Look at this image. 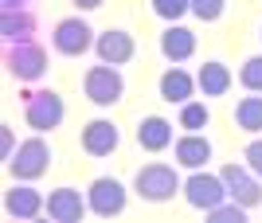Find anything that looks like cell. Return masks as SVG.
Here are the masks:
<instances>
[{
  "mask_svg": "<svg viewBox=\"0 0 262 223\" xmlns=\"http://www.w3.org/2000/svg\"><path fill=\"white\" fill-rule=\"evenodd\" d=\"M86 212H90L86 192L71 188V184L47 192V215H51L55 223H82V215H86Z\"/></svg>",
  "mask_w": 262,
  "mask_h": 223,
  "instance_id": "14",
  "label": "cell"
},
{
  "mask_svg": "<svg viewBox=\"0 0 262 223\" xmlns=\"http://www.w3.org/2000/svg\"><path fill=\"white\" fill-rule=\"evenodd\" d=\"M94 39H98V32L90 28L86 16H63V20H55L51 28V47H55V55H63V59H78V55H86L90 47H94Z\"/></svg>",
  "mask_w": 262,
  "mask_h": 223,
  "instance_id": "3",
  "label": "cell"
},
{
  "mask_svg": "<svg viewBox=\"0 0 262 223\" xmlns=\"http://www.w3.org/2000/svg\"><path fill=\"white\" fill-rule=\"evenodd\" d=\"M208 125H211L208 102L192 98V102H184V106H180V129H184V133H200V129H208Z\"/></svg>",
  "mask_w": 262,
  "mask_h": 223,
  "instance_id": "21",
  "label": "cell"
},
{
  "mask_svg": "<svg viewBox=\"0 0 262 223\" xmlns=\"http://www.w3.org/2000/svg\"><path fill=\"white\" fill-rule=\"evenodd\" d=\"M149 8H153L157 20H164V24H180L188 12H192V0H149Z\"/></svg>",
  "mask_w": 262,
  "mask_h": 223,
  "instance_id": "22",
  "label": "cell"
},
{
  "mask_svg": "<svg viewBox=\"0 0 262 223\" xmlns=\"http://www.w3.org/2000/svg\"><path fill=\"white\" fill-rule=\"evenodd\" d=\"M219 176H223V184H227V196L235 204H243V208H258L262 204V180L254 176L247 165H223L219 168Z\"/></svg>",
  "mask_w": 262,
  "mask_h": 223,
  "instance_id": "11",
  "label": "cell"
},
{
  "mask_svg": "<svg viewBox=\"0 0 262 223\" xmlns=\"http://www.w3.org/2000/svg\"><path fill=\"white\" fill-rule=\"evenodd\" d=\"M51 161H55V153H51V145H47V137L35 133V137H28V141H20V149L12 153V161L4 168L12 172V180H39V176H47Z\"/></svg>",
  "mask_w": 262,
  "mask_h": 223,
  "instance_id": "4",
  "label": "cell"
},
{
  "mask_svg": "<svg viewBox=\"0 0 262 223\" xmlns=\"http://www.w3.org/2000/svg\"><path fill=\"white\" fill-rule=\"evenodd\" d=\"M16 149H20V145H16V133H12V125H0V161L8 165Z\"/></svg>",
  "mask_w": 262,
  "mask_h": 223,
  "instance_id": "27",
  "label": "cell"
},
{
  "mask_svg": "<svg viewBox=\"0 0 262 223\" xmlns=\"http://www.w3.org/2000/svg\"><path fill=\"white\" fill-rule=\"evenodd\" d=\"M247 212L251 208H243V204H235V200H223L219 208H211V212H204L211 223H247Z\"/></svg>",
  "mask_w": 262,
  "mask_h": 223,
  "instance_id": "24",
  "label": "cell"
},
{
  "mask_svg": "<svg viewBox=\"0 0 262 223\" xmlns=\"http://www.w3.org/2000/svg\"><path fill=\"white\" fill-rule=\"evenodd\" d=\"M239 82L247 86V94H262V55L243 59V67H239Z\"/></svg>",
  "mask_w": 262,
  "mask_h": 223,
  "instance_id": "23",
  "label": "cell"
},
{
  "mask_svg": "<svg viewBox=\"0 0 262 223\" xmlns=\"http://www.w3.org/2000/svg\"><path fill=\"white\" fill-rule=\"evenodd\" d=\"M4 212L12 219H39L47 212V200L35 188V180H12V188L4 192Z\"/></svg>",
  "mask_w": 262,
  "mask_h": 223,
  "instance_id": "9",
  "label": "cell"
},
{
  "mask_svg": "<svg viewBox=\"0 0 262 223\" xmlns=\"http://www.w3.org/2000/svg\"><path fill=\"white\" fill-rule=\"evenodd\" d=\"M223 12H227V0H192V16H196L200 24L223 20Z\"/></svg>",
  "mask_w": 262,
  "mask_h": 223,
  "instance_id": "25",
  "label": "cell"
},
{
  "mask_svg": "<svg viewBox=\"0 0 262 223\" xmlns=\"http://www.w3.org/2000/svg\"><path fill=\"white\" fill-rule=\"evenodd\" d=\"M35 32H39V20H35V12H28V8L0 12V39H4V47L35 43Z\"/></svg>",
  "mask_w": 262,
  "mask_h": 223,
  "instance_id": "15",
  "label": "cell"
},
{
  "mask_svg": "<svg viewBox=\"0 0 262 223\" xmlns=\"http://www.w3.org/2000/svg\"><path fill=\"white\" fill-rule=\"evenodd\" d=\"M71 4H75L78 12H94V8H102L106 0H71Z\"/></svg>",
  "mask_w": 262,
  "mask_h": 223,
  "instance_id": "28",
  "label": "cell"
},
{
  "mask_svg": "<svg viewBox=\"0 0 262 223\" xmlns=\"http://www.w3.org/2000/svg\"><path fill=\"white\" fill-rule=\"evenodd\" d=\"M86 204H90V215L118 219L125 212V204H129V192H125V184L118 176H94L90 188H86Z\"/></svg>",
  "mask_w": 262,
  "mask_h": 223,
  "instance_id": "8",
  "label": "cell"
},
{
  "mask_svg": "<svg viewBox=\"0 0 262 223\" xmlns=\"http://www.w3.org/2000/svg\"><path fill=\"white\" fill-rule=\"evenodd\" d=\"M82 153L90 157H114L121 145V129L118 122H110V118H90L86 125H82Z\"/></svg>",
  "mask_w": 262,
  "mask_h": 223,
  "instance_id": "13",
  "label": "cell"
},
{
  "mask_svg": "<svg viewBox=\"0 0 262 223\" xmlns=\"http://www.w3.org/2000/svg\"><path fill=\"white\" fill-rule=\"evenodd\" d=\"M180 192H184V204L196 208V212H211V208H219L223 200H231L223 176H219V172H208V168H192Z\"/></svg>",
  "mask_w": 262,
  "mask_h": 223,
  "instance_id": "6",
  "label": "cell"
},
{
  "mask_svg": "<svg viewBox=\"0 0 262 223\" xmlns=\"http://www.w3.org/2000/svg\"><path fill=\"white\" fill-rule=\"evenodd\" d=\"M172 122L161 118V114H145L141 122H137V149L145 153H164V149L172 145Z\"/></svg>",
  "mask_w": 262,
  "mask_h": 223,
  "instance_id": "18",
  "label": "cell"
},
{
  "mask_svg": "<svg viewBox=\"0 0 262 223\" xmlns=\"http://www.w3.org/2000/svg\"><path fill=\"white\" fill-rule=\"evenodd\" d=\"M82 94H86V102L110 110V106H118V102L125 98V78H121L118 67H110V63L86 67V75H82Z\"/></svg>",
  "mask_w": 262,
  "mask_h": 223,
  "instance_id": "5",
  "label": "cell"
},
{
  "mask_svg": "<svg viewBox=\"0 0 262 223\" xmlns=\"http://www.w3.org/2000/svg\"><path fill=\"white\" fill-rule=\"evenodd\" d=\"M94 55H98V63L125 67V63H133V55H137V39H133V32H125V28H106V32H98V39H94Z\"/></svg>",
  "mask_w": 262,
  "mask_h": 223,
  "instance_id": "10",
  "label": "cell"
},
{
  "mask_svg": "<svg viewBox=\"0 0 262 223\" xmlns=\"http://www.w3.org/2000/svg\"><path fill=\"white\" fill-rule=\"evenodd\" d=\"M235 125L251 137L262 133V94H247V98L235 102Z\"/></svg>",
  "mask_w": 262,
  "mask_h": 223,
  "instance_id": "20",
  "label": "cell"
},
{
  "mask_svg": "<svg viewBox=\"0 0 262 223\" xmlns=\"http://www.w3.org/2000/svg\"><path fill=\"white\" fill-rule=\"evenodd\" d=\"M196 32L192 28H184V24H164L161 39H157V51H161L164 63H172V67H180V63H188V59L196 55Z\"/></svg>",
  "mask_w": 262,
  "mask_h": 223,
  "instance_id": "12",
  "label": "cell"
},
{
  "mask_svg": "<svg viewBox=\"0 0 262 223\" xmlns=\"http://www.w3.org/2000/svg\"><path fill=\"white\" fill-rule=\"evenodd\" d=\"M196 86L204 90V98H223L231 86H235V75L223 59H208L204 67L196 71Z\"/></svg>",
  "mask_w": 262,
  "mask_h": 223,
  "instance_id": "19",
  "label": "cell"
},
{
  "mask_svg": "<svg viewBox=\"0 0 262 223\" xmlns=\"http://www.w3.org/2000/svg\"><path fill=\"white\" fill-rule=\"evenodd\" d=\"M24 122L32 125L35 133H51V129H59L67 118V102L59 90H24Z\"/></svg>",
  "mask_w": 262,
  "mask_h": 223,
  "instance_id": "2",
  "label": "cell"
},
{
  "mask_svg": "<svg viewBox=\"0 0 262 223\" xmlns=\"http://www.w3.org/2000/svg\"><path fill=\"white\" fill-rule=\"evenodd\" d=\"M258 39H262V24H258Z\"/></svg>",
  "mask_w": 262,
  "mask_h": 223,
  "instance_id": "30",
  "label": "cell"
},
{
  "mask_svg": "<svg viewBox=\"0 0 262 223\" xmlns=\"http://www.w3.org/2000/svg\"><path fill=\"white\" fill-rule=\"evenodd\" d=\"M196 75H188L184 67H168L161 78H157V94L161 102H172V106H184V102L196 98Z\"/></svg>",
  "mask_w": 262,
  "mask_h": 223,
  "instance_id": "16",
  "label": "cell"
},
{
  "mask_svg": "<svg viewBox=\"0 0 262 223\" xmlns=\"http://www.w3.org/2000/svg\"><path fill=\"white\" fill-rule=\"evenodd\" d=\"M180 188H184V180H180L176 165H164V161H149L133 172V192L145 204H168Z\"/></svg>",
  "mask_w": 262,
  "mask_h": 223,
  "instance_id": "1",
  "label": "cell"
},
{
  "mask_svg": "<svg viewBox=\"0 0 262 223\" xmlns=\"http://www.w3.org/2000/svg\"><path fill=\"white\" fill-rule=\"evenodd\" d=\"M243 165L262 180V137H251V141H247V149H243Z\"/></svg>",
  "mask_w": 262,
  "mask_h": 223,
  "instance_id": "26",
  "label": "cell"
},
{
  "mask_svg": "<svg viewBox=\"0 0 262 223\" xmlns=\"http://www.w3.org/2000/svg\"><path fill=\"white\" fill-rule=\"evenodd\" d=\"M47 67H51V59L39 43H20V47H8L4 51V71H8L16 82H39L47 78Z\"/></svg>",
  "mask_w": 262,
  "mask_h": 223,
  "instance_id": "7",
  "label": "cell"
},
{
  "mask_svg": "<svg viewBox=\"0 0 262 223\" xmlns=\"http://www.w3.org/2000/svg\"><path fill=\"white\" fill-rule=\"evenodd\" d=\"M211 153H215V149H211V141H208L204 133H180V137L172 141V157H176V165L188 168V172H192V168H208Z\"/></svg>",
  "mask_w": 262,
  "mask_h": 223,
  "instance_id": "17",
  "label": "cell"
},
{
  "mask_svg": "<svg viewBox=\"0 0 262 223\" xmlns=\"http://www.w3.org/2000/svg\"><path fill=\"white\" fill-rule=\"evenodd\" d=\"M32 0H0V12H12V8H28Z\"/></svg>",
  "mask_w": 262,
  "mask_h": 223,
  "instance_id": "29",
  "label": "cell"
}]
</instances>
